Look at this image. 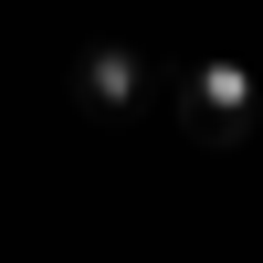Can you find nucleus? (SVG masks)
<instances>
[{"instance_id": "obj_2", "label": "nucleus", "mask_w": 263, "mask_h": 263, "mask_svg": "<svg viewBox=\"0 0 263 263\" xmlns=\"http://www.w3.org/2000/svg\"><path fill=\"white\" fill-rule=\"evenodd\" d=\"M168 105H179V126H190V137H211V147H242V137H253V74H242L232 53L168 74Z\"/></svg>"}, {"instance_id": "obj_1", "label": "nucleus", "mask_w": 263, "mask_h": 263, "mask_svg": "<svg viewBox=\"0 0 263 263\" xmlns=\"http://www.w3.org/2000/svg\"><path fill=\"white\" fill-rule=\"evenodd\" d=\"M168 95V74L137 53V42H84L74 53V105L95 126H126V116H147V105Z\"/></svg>"}]
</instances>
